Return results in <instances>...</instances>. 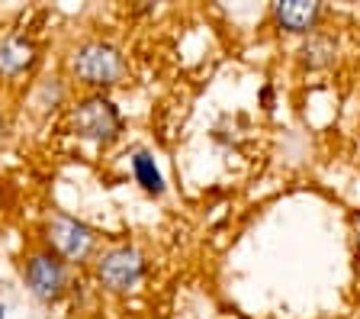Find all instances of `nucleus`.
I'll list each match as a JSON object with an SVG mask.
<instances>
[{
  "label": "nucleus",
  "instance_id": "f257e3e1",
  "mask_svg": "<svg viewBox=\"0 0 360 319\" xmlns=\"http://www.w3.org/2000/svg\"><path fill=\"white\" fill-rule=\"evenodd\" d=\"M126 55L112 42H103V39H90L84 46L75 49L71 55V71L81 84H90V87H112L126 77Z\"/></svg>",
  "mask_w": 360,
  "mask_h": 319
},
{
  "label": "nucleus",
  "instance_id": "f03ea898",
  "mask_svg": "<svg viewBox=\"0 0 360 319\" xmlns=\"http://www.w3.org/2000/svg\"><path fill=\"white\" fill-rule=\"evenodd\" d=\"M71 132L77 139H87V142H97V145H110L120 139L122 132V116L116 110L110 97L103 94H94V97H84L71 106Z\"/></svg>",
  "mask_w": 360,
  "mask_h": 319
},
{
  "label": "nucleus",
  "instance_id": "7ed1b4c3",
  "mask_svg": "<svg viewBox=\"0 0 360 319\" xmlns=\"http://www.w3.org/2000/svg\"><path fill=\"white\" fill-rule=\"evenodd\" d=\"M94 271H97L100 287H106L110 294H129L142 284L145 258L135 245H112L97 258Z\"/></svg>",
  "mask_w": 360,
  "mask_h": 319
},
{
  "label": "nucleus",
  "instance_id": "20e7f679",
  "mask_svg": "<svg viewBox=\"0 0 360 319\" xmlns=\"http://www.w3.org/2000/svg\"><path fill=\"white\" fill-rule=\"evenodd\" d=\"M45 242H49V251H55L68 265V261L90 258V251L97 245V232L87 223L58 213V216H52V220L45 223Z\"/></svg>",
  "mask_w": 360,
  "mask_h": 319
},
{
  "label": "nucleus",
  "instance_id": "39448f33",
  "mask_svg": "<svg viewBox=\"0 0 360 319\" xmlns=\"http://www.w3.org/2000/svg\"><path fill=\"white\" fill-rule=\"evenodd\" d=\"M22 274H26L30 290L42 300V304H55V300H61V294L68 290V265L49 249L32 251L30 258H26Z\"/></svg>",
  "mask_w": 360,
  "mask_h": 319
},
{
  "label": "nucleus",
  "instance_id": "423d86ee",
  "mask_svg": "<svg viewBox=\"0 0 360 319\" xmlns=\"http://www.w3.org/2000/svg\"><path fill=\"white\" fill-rule=\"evenodd\" d=\"M274 20L286 32H312L322 20V7L309 0H280L274 4Z\"/></svg>",
  "mask_w": 360,
  "mask_h": 319
},
{
  "label": "nucleus",
  "instance_id": "0eeeda50",
  "mask_svg": "<svg viewBox=\"0 0 360 319\" xmlns=\"http://www.w3.org/2000/svg\"><path fill=\"white\" fill-rule=\"evenodd\" d=\"M36 46L30 39H20V36H10V39H0V77H20L36 65Z\"/></svg>",
  "mask_w": 360,
  "mask_h": 319
},
{
  "label": "nucleus",
  "instance_id": "6e6552de",
  "mask_svg": "<svg viewBox=\"0 0 360 319\" xmlns=\"http://www.w3.org/2000/svg\"><path fill=\"white\" fill-rule=\"evenodd\" d=\"M132 175H135V181L148 190V194H165V177H161V171H158L155 158H151L148 152H135Z\"/></svg>",
  "mask_w": 360,
  "mask_h": 319
},
{
  "label": "nucleus",
  "instance_id": "1a4fd4ad",
  "mask_svg": "<svg viewBox=\"0 0 360 319\" xmlns=\"http://www.w3.org/2000/svg\"><path fill=\"white\" fill-rule=\"evenodd\" d=\"M300 55L309 68H325V65H331V58H335V42H331L328 36H312L306 46H302Z\"/></svg>",
  "mask_w": 360,
  "mask_h": 319
},
{
  "label": "nucleus",
  "instance_id": "9d476101",
  "mask_svg": "<svg viewBox=\"0 0 360 319\" xmlns=\"http://www.w3.org/2000/svg\"><path fill=\"white\" fill-rule=\"evenodd\" d=\"M0 136H4V116H0Z\"/></svg>",
  "mask_w": 360,
  "mask_h": 319
},
{
  "label": "nucleus",
  "instance_id": "9b49d317",
  "mask_svg": "<svg viewBox=\"0 0 360 319\" xmlns=\"http://www.w3.org/2000/svg\"><path fill=\"white\" fill-rule=\"evenodd\" d=\"M0 319H4V306H0Z\"/></svg>",
  "mask_w": 360,
  "mask_h": 319
}]
</instances>
